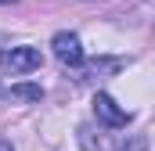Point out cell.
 Instances as JSON below:
<instances>
[{
    "instance_id": "6da1fadb",
    "label": "cell",
    "mask_w": 155,
    "mask_h": 151,
    "mask_svg": "<svg viewBox=\"0 0 155 151\" xmlns=\"http://www.w3.org/2000/svg\"><path fill=\"white\" fill-rule=\"evenodd\" d=\"M0 69L11 76H25L40 69V50L36 47H4L0 50Z\"/></svg>"
},
{
    "instance_id": "9c48e42d",
    "label": "cell",
    "mask_w": 155,
    "mask_h": 151,
    "mask_svg": "<svg viewBox=\"0 0 155 151\" xmlns=\"http://www.w3.org/2000/svg\"><path fill=\"white\" fill-rule=\"evenodd\" d=\"M0 4H15V0H0Z\"/></svg>"
},
{
    "instance_id": "3957f363",
    "label": "cell",
    "mask_w": 155,
    "mask_h": 151,
    "mask_svg": "<svg viewBox=\"0 0 155 151\" xmlns=\"http://www.w3.org/2000/svg\"><path fill=\"white\" fill-rule=\"evenodd\" d=\"M94 115H97V122H105L108 130H123V126L130 122V112H123L108 94H94Z\"/></svg>"
},
{
    "instance_id": "5b68a950",
    "label": "cell",
    "mask_w": 155,
    "mask_h": 151,
    "mask_svg": "<svg viewBox=\"0 0 155 151\" xmlns=\"http://www.w3.org/2000/svg\"><path fill=\"white\" fill-rule=\"evenodd\" d=\"M123 69V61L119 58H97V61H90L87 69H83V76H112Z\"/></svg>"
},
{
    "instance_id": "277c9868",
    "label": "cell",
    "mask_w": 155,
    "mask_h": 151,
    "mask_svg": "<svg viewBox=\"0 0 155 151\" xmlns=\"http://www.w3.org/2000/svg\"><path fill=\"white\" fill-rule=\"evenodd\" d=\"M11 101H43V86L40 83H15Z\"/></svg>"
},
{
    "instance_id": "52a82bcc",
    "label": "cell",
    "mask_w": 155,
    "mask_h": 151,
    "mask_svg": "<svg viewBox=\"0 0 155 151\" xmlns=\"http://www.w3.org/2000/svg\"><path fill=\"white\" fill-rule=\"evenodd\" d=\"M4 47H11V40H7L4 33H0V50H4Z\"/></svg>"
},
{
    "instance_id": "7a4b0ae2",
    "label": "cell",
    "mask_w": 155,
    "mask_h": 151,
    "mask_svg": "<svg viewBox=\"0 0 155 151\" xmlns=\"http://www.w3.org/2000/svg\"><path fill=\"white\" fill-rule=\"evenodd\" d=\"M51 47H54V58L61 65H69V69H79L83 65V43H79L76 33H54Z\"/></svg>"
},
{
    "instance_id": "ba28073f",
    "label": "cell",
    "mask_w": 155,
    "mask_h": 151,
    "mask_svg": "<svg viewBox=\"0 0 155 151\" xmlns=\"http://www.w3.org/2000/svg\"><path fill=\"white\" fill-rule=\"evenodd\" d=\"M0 151H15V148H11V144H7V140H0Z\"/></svg>"
},
{
    "instance_id": "8992f818",
    "label": "cell",
    "mask_w": 155,
    "mask_h": 151,
    "mask_svg": "<svg viewBox=\"0 0 155 151\" xmlns=\"http://www.w3.org/2000/svg\"><path fill=\"white\" fill-rule=\"evenodd\" d=\"M123 151H148V140H144V137H134V140H130Z\"/></svg>"
}]
</instances>
